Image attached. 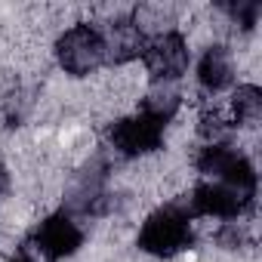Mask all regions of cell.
I'll use <instances>...</instances> for the list:
<instances>
[{
    "instance_id": "obj_1",
    "label": "cell",
    "mask_w": 262,
    "mask_h": 262,
    "mask_svg": "<svg viewBox=\"0 0 262 262\" xmlns=\"http://www.w3.org/2000/svg\"><path fill=\"white\" fill-rule=\"evenodd\" d=\"M188 247H194V231H191V210L185 201L164 204L142 222L139 250H145L148 256L173 259Z\"/></svg>"
},
{
    "instance_id": "obj_2",
    "label": "cell",
    "mask_w": 262,
    "mask_h": 262,
    "mask_svg": "<svg viewBox=\"0 0 262 262\" xmlns=\"http://www.w3.org/2000/svg\"><path fill=\"white\" fill-rule=\"evenodd\" d=\"M111 164L105 155L90 158L71 179V188L65 194V213L71 219H99L114 210V194L108 191Z\"/></svg>"
},
{
    "instance_id": "obj_3",
    "label": "cell",
    "mask_w": 262,
    "mask_h": 262,
    "mask_svg": "<svg viewBox=\"0 0 262 262\" xmlns=\"http://www.w3.org/2000/svg\"><path fill=\"white\" fill-rule=\"evenodd\" d=\"M198 170L204 176H210L213 182H222L228 188H234L241 198L256 204V170L250 164L247 155H241L237 148L225 145V142H210L207 148H201L198 155Z\"/></svg>"
},
{
    "instance_id": "obj_4",
    "label": "cell",
    "mask_w": 262,
    "mask_h": 262,
    "mask_svg": "<svg viewBox=\"0 0 262 262\" xmlns=\"http://www.w3.org/2000/svg\"><path fill=\"white\" fill-rule=\"evenodd\" d=\"M167 123L148 111H139L133 117H120L108 126V142L120 158H142L164 145Z\"/></svg>"
},
{
    "instance_id": "obj_5",
    "label": "cell",
    "mask_w": 262,
    "mask_h": 262,
    "mask_svg": "<svg viewBox=\"0 0 262 262\" xmlns=\"http://www.w3.org/2000/svg\"><path fill=\"white\" fill-rule=\"evenodd\" d=\"M83 244V228L77 225V219H71L65 210L47 216L22 244L25 253L40 256L43 262H59L71 253H77V247Z\"/></svg>"
},
{
    "instance_id": "obj_6",
    "label": "cell",
    "mask_w": 262,
    "mask_h": 262,
    "mask_svg": "<svg viewBox=\"0 0 262 262\" xmlns=\"http://www.w3.org/2000/svg\"><path fill=\"white\" fill-rule=\"evenodd\" d=\"M56 59L74 77H83V74L96 71L99 65H105V43H102L99 25L80 22V25L68 28L56 40Z\"/></svg>"
},
{
    "instance_id": "obj_7",
    "label": "cell",
    "mask_w": 262,
    "mask_h": 262,
    "mask_svg": "<svg viewBox=\"0 0 262 262\" xmlns=\"http://www.w3.org/2000/svg\"><path fill=\"white\" fill-rule=\"evenodd\" d=\"M142 62L155 83H173L188 71V43L179 31H164L145 43Z\"/></svg>"
},
{
    "instance_id": "obj_8",
    "label": "cell",
    "mask_w": 262,
    "mask_h": 262,
    "mask_svg": "<svg viewBox=\"0 0 262 262\" xmlns=\"http://www.w3.org/2000/svg\"><path fill=\"white\" fill-rule=\"evenodd\" d=\"M191 216H216V219H241L244 213L253 210V201L241 198L234 188L222 185V182H201L194 185L191 198L185 201Z\"/></svg>"
},
{
    "instance_id": "obj_9",
    "label": "cell",
    "mask_w": 262,
    "mask_h": 262,
    "mask_svg": "<svg viewBox=\"0 0 262 262\" xmlns=\"http://www.w3.org/2000/svg\"><path fill=\"white\" fill-rule=\"evenodd\" d=\"M102 43H105V62L111 65H126L142 56L145 50V34L139 31V25L133 22V16H117L111 22H105L102 28Z\"/></svg>"
},
{
    "instance_id": "obj_10",
    "label": "cell",
    "mask_w": 262,
    "mask_h": 262,
    "mask_svg": "<svg viewBox=\"0 0 262 262\" xmlns=\"http://www.w3.org/2000/svg\"><path fill=\"white\" fill-rule=\"evenodd\" d=\"M234 80V62L231 53L219 43L207 47L201 62H198V83L204 93H222L228 83Z\"/></svg>"
},
{
    "instance_id": "obj_11",
    "label": "cell",
    "mask_w": 262,
    "mask_h": 262,
    "mask_svg": "<svg viewBox=\"0 0 262 262\" xmlns=\"http://www.w3.org/2000/svg\"><path fill=\"white\" fill-rule=\"evenodd\" d=\"M231 111H234V123L237 126H253L262 114V90L256 83L237 86L234 99H231Z\"/></svg>"
},
{
    "instance_id": "obj_12",
    "label": "cell",
    "mask_w": 262,
    "mask_h": 262,
    "mask_svg": "<svg viewBox=\"0 0 262 262\" xmlns=\"http://www.w3.org/2000/svg\"><path fill=\"white\" fill-rule=\"evenodd\" d=\"M142 111H148V114L161 117L164 123H170V120L176 117V111H179V93H176L170 83H158V86L142 99Z\"/></svg>"
},
{
    "instance_id": "obj_13",
    "label": "cell",
    "mask_w": 262,
    "mask_h": 262,
    "mask_svg": "<svg viewBox=\"0 0 262 262\" xmlns=\"http://www.w3.org/2000/svg\"><path fill=\"white\" fill-rule=\"evenodd\" d=\"M219 7L228 13V19H231L244 34H250V31L256 28L259 13H262V7L256 4V0H237V4H219Z\"/></svg>"
},
{
    "instance_id": "obj_14",
    "label": "cell",
    "mask_w": 262,
    "mask_h": 262,
    "mask_svg": "<svg viewBox=\"0 0 262 262\" xmlns=\"http://www.w3.org/2000/svg\"><path fill=\"white\" fill-rule=\"evenodd\" d=\"M247 241H250L247 225H244V222H237V219L225 222V225L216 231V244H219V247H225V250H241V247H247Z\"/></svg>"
},
{
    "instance_id": "obj_15",
    "label": "cell",
    "mask_w": 262,
    "mask_h": 262,
    "mask_svg": "<svg viewBox=\"0 0 262 262\" xmlns=\"http://www.w3.org/2000/svg\"><path fill=\"white\" fill-rule=\"evenodd\" d=\"M198 133L207 139V145H210V142H219L222 133H225V123H222V117H219L216 111L204 108V111H201V123H198Z\"/></svg>"
},
{
    "instance_id": "obj_16",
    "label": "cell",
    "mask_w": 262,
    "mask_h": 262,
    "mask_svg": "<svg viewBox=\"0 0 262 262\" xmlns=\"http://www.w3.org/2000/svg\"><path fill=\"white\" fill-rule=\"evenodd\" d=\"M7 188H10V176H7V170L0 167V198L7 194Z\"/></svg>"
},
{
    "instance_id": "obj_17",
    "label": "cell",
    "mask_w": 262,
    "mask_h": 262,
    "mask_svg": "<svg viewBox=\"0 0 262 262\" xmlns=\"http://www.w3.org/2000/svg\"><path fill=\"white\" fill-rule=\"evenodd\" d=\"M10 262H34V256H31V253H25V250H19Z\"/></svg>"
}]
</instances>
